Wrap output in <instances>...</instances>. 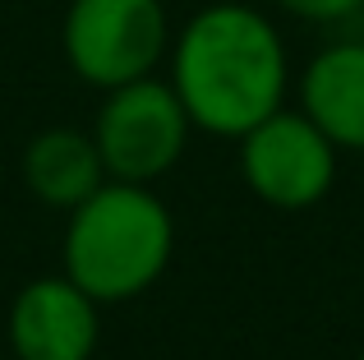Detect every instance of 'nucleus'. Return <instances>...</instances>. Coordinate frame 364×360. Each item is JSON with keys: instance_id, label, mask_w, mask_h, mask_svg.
Here are the masks:
<instances>
[{"instance_id": "1", "label": "nucleus", "mask_w": 364, "mask_h": 360, "mask_svg": "<svg viewBox=\"0 0 364 360\" xmlns=\"http://www.w3.org/2000/svg\"><path fill=\"white\" fill-rule=\"evenodd\" d=\"M171 88L194 129L240 139L286 97V42L249 0H217L171 37Z\"/></svg>"}, {"instance_id": "2", "label": "nucleus", "mask_w": 364, "mask_h": 360, "mask_svg": "<svg viewBox=\"0 0 364 360\" xmlns=\"http://www.w3.org/2000/svg\"><path fill=\"white\" fill-rule=\"evenodd\" d=\"M176 222L152 185L107 180L79 208H70L60 245V272L92 300H134L166 272Z\"/></svg>"}, {"instance_id": "3", "label": "nucleus", "mask_w": 364, "mask_h": 360, "mask_svg": "<svg viewBox=\"0 0 364 360\" xmlns=\"http://www.w3.org/2000/svg\"><path fill=\"white\" fill-rule=\"evenodd\" d=\"M171 18L161 0H70L60 23L65 65L92 88L148 79L171 51Z\"/></svg>"}, {"instance_id": "4", "label": "nucleus", "mask_w": 364, "mask_h": 360, "mask_svg": "<svg viewBox=\"0 0 364 360\" xmlns=\"http://www.w3.org/2000/svg\"><path fill=\"white\" fill-rule=\"evenodd\" d=\"M189 120L185 102L176 97L171 79H134L120 88H107V102L92 120V144L102 153L111 180L152 185L185 157L189 148Z\"/></svg>"}, {"instance_id": "5", "label": "nucleus", "mask_w": 364, "mask_h": 360, "mask_svg": "<svg viewBox=\"0 0 364 360\" xmlns=\"http://www.w3.org/2000/svg\"><path fill=\"white\" fill-rule=\"evenodd\" d=\"M245 185L272 208H309L332 189L337 176V144L314 125L304 111L277 107L254 129L240 134Z\"/></svg>"}, {"instance_id": "6", "label": "nucleus", "mask_w": 364, "mask_h": 360, "mask_svg": "<svg viewBox=\"0 0 364 360\" xmlns=\"http://www.w3.org/2000/svg\"><path fill=\"white\" fill-rule=\"evenodd\" d=\"M5 333L14 360H92L102 337L97 300L65 272L33 277L9 305Z\"/></svg>"}, {"instance_id": "7", "label": "nucleus", "mask_w": 364, "mask_h": 360, "mask_svg": "<svg viewBox=\"0 0 364 360\" xmlns=\"http://www.w3.org/2000/svg\"><path fill=\"white\" fill-rule=\"evenodd\" d=\"M300 111L337 148H364V42H332L304 65Z\"/></svg>"}, {"instance_id": "8", "label": "nucleus", "mask_w": 364, "mask_h": 360, "mask_svg": "<svg viewBox=\"0 0 364 360\" xmlns=\"http://www.w3.org/2000/svg\"><path fill=\"white\" fill-rule=\"evenodd\" d=\"M18 166H23L28 194L51 203V208H60V213L79 208L92 189L111 180L107 166H102L97 144H92V129L83 134V129H74V125H51V129H42V134H33Z\"/></svg>"}, {"instance_id": "9", "label": "nucleus", "mask_w": 364, "mask_h": 360, "mask_svg": "<svg viewBox=\"0 0 364 360\" xmlns=\"http://www.w3.org/2000/svg\"><path fill=\"white\" fill-rule=\"evenodd\" d=\"M277 5L295 18H309V23H341V18L360 14L364 0H277Z\"/></svg>"}, {"instance_id": "10", "label": "nucleus", "mask_w": 364, "mask_h": 360, "mask_svg": "<svg viewBox=\"0 0 364 360\" xmlns=\"http://www.w3.org/2000/svg\"><path fill=\"white\" fill-rule=\"evenodd\" d=\"M0 360H14V356H0Z\"/></svg>"}, {"instance_id": "11", "label": "nucleus", "mask_w": 364, "mask_h": 360, "mask_svg": "<svg viewBox=\"0 0 364 360\" xmlns=\"http://www.w3.org/2000/svg\"><path fill=\"white\" fill-rule=\"evenodd\" d=\"M360 360H364V356H360Z\"/></svg>"}]
</instances>
